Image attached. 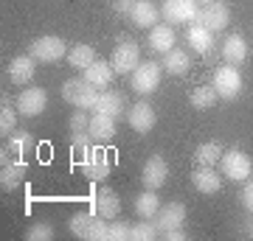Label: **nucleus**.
Instances as JSON below:
<instances>
[{"mask_svg":"<svg viewBox=\"0 0 253 241\" xmlns=\"http://www.w3.org/2000/svg\"><path fill=\"white\" fill-rule=\"evenodd\" d=\"M87 126H90V115L84 109H79V112L71 115V132H87Z\"/></svg>","mask_w":253,"mask_h":241,"instance_id":"nucleus-37","label":"nucleus"},{"mask_svg":"<svg viewBox=\"0 0 253 241\" xmlns=\"http://www.w3.org/2000/svg\"><path fill=\"white\" fill-rule=\"evenodd\" d=\"M191 185L197 188L200 194H219V188H222V174L214 171V166H197V169L191 171Z\"/></svg>","mask_w":253,"mask_h":241,"instance_id":"nucleus-16","label":"nucleus"},{"mask_svg":"<svg viewBox=\"0 0 253 241\" xmlns=\"http://www.w3.org/2000/svg\"><path fill=\"white\" fill-rule=\"evenodd\" d=\"M0 157H3V169H0V188H3V191H14V188L23 185L28 166H26L23 157H17V154H14V157H6V152H3Z\"/></svg>","mask_w":253,"mask_h":241,"instance_id":"nucleus-12","label":"nucleus"},{"mask_svg":"<svg viewBox=\"0 0 253 241\" xmlns=\"http://www.w3.org/2000/svg\"><path fill=\"white\" fill-rule=\"evenodd\" d=\"M87 132H90L93 140H99V143L113 140V135H116V118L104 115V112H96V115H90V126H87Z\"/></svg>","mask_w":253,"mask_h":241,"instance_id":"nucleus-25","label":"nucleus"},{"mask_svg":"<svg viewBox=\"0 0 253 241\" xmlns=\"http://www.w3.org/2000/svg\"><path fill=\"white\" fill-rule=\"evenodd\" d=\"M28 54L34 56L37 62L42 65H54L59 59H68V42H65L62 36H37L34 42L28 45Z\"/></svg>","mask_w":253,"mask_h":241,"instance_id":"nucleus-3","label":"nucleus"},{"mask_svg":"<svg viewBox=\"0 0 253 241\" xmlns=\"http://www.w3.org/2000/svg\"><path fill=\"white\" fill-rule=\"evenodd\" d=\"M113 68H116L118 76H129V73L135 70L138 65H141V45L135 42V39H129V36H124V39H118L116 51H113Z\"/></svg>","mask_w":253,"mask_h":241,"instance_id":"nucleus-7","label":"nucleus"},{"mask_svg":"<svg viewBox=\"0 0 253 241\" xmlns=\"http://www.w3.org/2000/svg\"><path fill=\"white\" fill-rule=\"evenodd\" d=\"M107 222L110 219H101L96 210H82L68 219V230L84 241H107Z\"/></svg>","mask_w":253,"mask_h":241,"instance_id":"nucleus-1","label":"nucleus"},{"mask_svg":"<svg viewBox=\"0 0 253 241\" xmlns=\"http://www.w3.org/2000/svg\"><path fill=\"white\" fill-rule=\"evenodd\" d=\"M93 143L96 140L90 138V132H73L71 135V154H82L84 157L93 149Z\"/></svg>","mask_w":253,"mask_h":241,"instance_id":"nucleus-34","label":"nucleus"},{"mask_svg":"<svg viewBox=\"0 0 253 241\" xmlns=\"http://www.w3.org/2000/svg\"><path fill=\"white\" fill-rule=\"evenodd\" d=\"M126 124H129V129H132V132H138V135L152 132L155 124H158L155 107L149 104V101H138V104H132V107L126 109Z\"/></svg>","mask_w":253,"mask_h":241,"instance_id":"nucleus-11","label":"nucleus"},{"mask_svg":"<svg viewBox=\"0 0 253 241\" xmlns=\"http://www.w3.org/2000/svg\"><path fill=\"white\" fill-rule=\"evenodd\" d=\"M245 230H248V236H253V213H248V222H245Z\"/></svg>","mask_w":253,"mask_h":241,"instance_id":"nucleus-41","label":"nucleus"},{"mask_svg":"<svg viewBox=\"0 0 253 241\" xmlns=\"http://www.w3.org/2000/svg\"><path fill=\"white\" fill-rule=\"evenodd\" d=\"M155 224H158V230L169 233V230H177L186 224V205L183 202H169V205H161L158 216H155Z\"/></svg>","mask_w":253,"mask_h":241,"instance_id":"nucleus-15","label":"nucleus"},{"mask_svg":"<svg viewBox=\"0 0 253 241\" xmlns=\"http://www.w3.org/2000/svg\"><path fill=\"white\" fill-rule=\"evenodd\" d=\"M17 112L23 118H40L48 107V93L42 87H28L17 96Z\"/></svg>","mask_w":253,"mask_h":241,"instance_id":"nucleus-9","label":"nucleus"},{"mask_svg":"<svg viewBox=\"0 0 253 241\" xmlns=\"http://www.w3.org/2000/svg\"><path fill=\"white\" fill-rule=\"evenodd\" d=\"M113 171V163H110V154L101 152V149H90V152L82 157V174L93 182H101V179L110 177Z\"/></svg>","mask_w":253,"mask_h":241,"instance_id":"nucleus-10","label":"nucleus"},{"mask_svg":"<svg viewBox=\"0 0 253 241\" xmlns=\"http://www.w3.org/2000/svg\"><path fill=\"white\" fill-rule=\"evenodd\" d=\"M214 90H217L219 101H234L239 99V93H242V73L236 70L234 65H222V68H217L214 70Z\"/></svg>","mask_w":253,"mask_h":241,"instance_id":"nucleus-6","label":"nucleus"},{"mask_svg":"<svg viewBox=\"0 0 253 241\" xmlns=\"http://www.w3.org/2000/svg\"><path fill=\"white\" fill-rule=\"evenodd\" d=\"M34 149V138H31V132H14L9 140V154H17V157H23V154H28Z\"/></svg>","mask_w":253,"mask_h":241,"instance_id":"nucleus-33","label":"nucleus"},{"mask_svg":"<svg viewBox=\"0 0 253 241\" xmlns=\"http://www.w3.org/2000/svg\"><path fill=\"white\" fill-rule=\"evenodd\" d=\"M126 17H129V23L135 28H146V31H149V28H155L161 23V9H158L155 3H149V0H138Z\"/></svg>","mask_w":253,"mask_h":241,"instance_id":"nucleus-19","label":"nucleus"},{"mask_svg":"<svg viewBox=\"0 0 253 241\" xmlns=\"http://www.w3.org/2000/svg\"><path fill=\"white\" fill-rule=\"evenodd\" d=\"M161 239V230L152 219H141L138 224H129V241H155Z\"/></svg>","mask_w":253,"mask_h":241,"instance_id":"nucleus-31","label":"nucleus"},{"mask_svg":"<svg viewBox=\"0 0 253 241\" xmlns=\"http://www.w3.org/2000/svg\"><path fill=\"white\" fill-rule=\"evenodd\" d=\"M248 56H251V45L245 39L242 34H228L225 42H222V59L228 65H245L248 62Z\"/></svg>","mask_w":253,"mask_h":241,"instance_id":"nucleus-18","label":"nucleus"},{"mask_svg":"<svg viewBox=\"0 0 253 241\" xmlns=\"http://www.w3.org/2000/svg\"><path fill=\"white\" fill-rule=\"evenodd\" d=\"M34 62H37V59L31 54L14 56V59L9 62V79H11V84H17V87H28L31 79H34V73H37Z\"/></svg>","mask_w":253,"mask_h":241,"instance_id":"nucleus-17","label":"nucleus"},{"mask_svg":"<svg viewBox=\"0 0 253 241\" xmlns=\"http://www.w3.org/2000/svg\"><path fill=\"white\" fill-rule=\"evenodd\" d=\"M197 3H203V6H206V3H214V0H197Z\"/></svg>","mask_w":253,"mask_h":241,"instance_id":"nucleus-42","label":"nucleus"},{"mask_svg":"<svg viewBox=\"0 0 253 241\" xmlns=\"http://www.w3.org/2000/svg\"><path fill=\"white\" fill-rule=\"evenodd\" d=\"M161 79H163V65L158 62H141L129 73V84L138 96H152L155 90L161 87Z\"/></svg>","mask_w":253,"mask_h":241,"instance_id":"nucleus-5","label":"nucleus"},{"mask_svg":"<svg viewBox=\"0 0 253 241\" xmlns=\"http://www.w3.org/2000/svg\"><path fill=\"white\" fill-rule=\"evenodd\" d=\"M113 76H116V68H113V62H104V59H96L87 70H82V79L90 81L96 90H107L113 84Z\"/></svg>","mask_w":253,"mask_h":241,"instance_id":"nucleus-20","label":"nucleus"},{"mask_svg":"<svg viewBox=\"0 0 253 241\" xmlns=\"http://www.w3.org/2000/svg\"><path fill=\"white\" fill-rule=\"evenodd\" d=\"M251 171H253V163L242 149H228V152H222V157H219V174L225 179H231V182H245V179H251Z\"/></svg>","mask_w":253,"mask_h":241,"instance_id":"nucleus-4","label":"nucleus"},{"mask_svg":"<svg viewBox=\"0 0 253 241\" xmlns=\"http://www.w3.org/2000/svg\"><path fill=\"white\" fill-rule=\"evenodd\" d=\"M93 112H104V115H121L124 112V96L116 93V90H99V99H96V107Z\"/></svg>","mask_w":253,"mask_h":241,"instance_id":"nucleus-26","label":"nucleus"},{"mask_svg":"<svg viewBox=\"0 0 253 241\" xmlns=\"http://www.w3.org/2000/svg\"><path fill=\"white\" fill-rule=\"evenodd\" d=\"M135 3H138V0H113V9H116L118 14H129Z\"/></svg>","mask_w":253,"mask_h":241,"instance_id":"nucleus-39","label":"nucleus"},{"mask_svg":"<svg viewBox=\"0 0 253 241\" xmlns=\"http://www.w3.org/2000/svg\"><path fill=\"white\" fill-rule=\"evenodd\" d=\"M242 207L248 213H253V179H245L242 185Z\"/></svg>","mask_w":253,"mask_h":241,"instance_id":"nucleus-38","label":"nucleus"},{"mask_svg":"<svg viewBox=\"0 0 253 241\" xmlns=\"http://www.w3.org/2000/svg\"><path fill=\"white\" fill-rule=\"evenodd\" d=\"M126 239H129V224L110 219L107 222V241H126Z\"/></svg>","mask_w":253,"mask_h":241,"instance_id":"nucleus-36","label":"nucleus"},{"mask_svg":"<svg viewBox=\"0 0 253 241\" xmlns=\"http://www.w3.org/2000/svg\"><path fill=\"white\" fill-rule=\"evenodd\" d=\"M222 152H225V149H222L217 140H206L194 149V160H197V166H217Z\"/></svg>","mask_w":253,"mask_h":241,"instance_id":"nucleus-30","label":"nucleus"},{"mask_svg":"<svg viewBox=\"0 0 253 241\" xmlns=\"http://www.w3.org/2000/svg\"><path fill=\"white\" fill-rule=\"evenodd\" d=\"M62 99L68 101V104H73L76 109L93 112L96 99H99V90L93 87L90 81H84V79H68L62 84Z\"/></svg>","mask_w":253,"mask_h":241,"instance_id":"nucleus-2","label":"nucleus"},{"mask_svg":"<svg viewBox=\"0 0 253 241\" xmlns=\"http://www.w3.org/2000/svg\"><path fill=\"white\" fill-rule=\"evenodd\" d=\"M93 62H96V51H93V45H87V42L73 45L71 51H68V65L76 68V70H87Z\"/></svg>","mask_w":253,"mask_h":241,"instance_id":"nucleus-27","label":"nucleus"},{"mask_svg":"<svg viewBox=\"0 0 253 241\" xmlns=\"http://www.w3.org/2000/svg\"><path fill=\"white\" fill-rule=\"evenodd\" d=\"M217 101H219V96H217V90H214V84H197L189 96V104L194 109H203V112L211 109Z\"/></svg>","mask_w":253,"mask_h":241,"instance_id":"nucleus-28","label":"nucleus"},{"mask_svg":"<svg viewBox=\"0 0 253 241\" xmlns=\"http://www.w3.org/2000/svg\"><path fill=\"white\" fill-rule=\"evenodd\" d=\"M166 179H169V163H166V157H163V154H152V157L144 163L141 182H144L149 191H158V188H163Z\"/></svg>","mask_w":253,"mask_h":241,"instance_id":"nucleus-13","label":"nucleus"},{"mask_svg":"<svg viewBox=\"0 0 253 241\" xmlns=\"http://www.w3.org/2000/svg\"><path fill=\"white\" fill-rule=\"evenodd\" d=\"M161 17L169 26H186V23H197L200 6L197 0H163Z\"/></svg>","mask_w":253,"mask_h":241,"instance_id":"nucleus-8","label":"nucleus"},{"mask_svg":"<svg viewBox=\"0 0 253 241\" xmlns=\"http://www.w3.org/2000/svg\"><path fill=\"white\" fill-rule=\"evenodd\" d=\"M93 210L101 216V219H116L118 210H121V199L113 188H101L96 199H93Z\"/></svg>","mask_w":253,"mask_h":241,"instance_id":"nucleus-22","label":"nucleus"},{"mask_svg":"<svg viewBox=\"0 0 253 241\" xmlns=\"http://www.w3.org/2000/svg\"><path fill=\"white\" fill-rule=\"evenodd\" d=\"M197 23H203V26L208 28V31H225L228 23H231V11H228L225 3H219V0H214V3H206L203 9H200V17Z\"/></svg>","mask_w":253,"mask_h":241,"instance_id":"nucleus-14","label":"nucleus"},{"mask_svg":"<svg viewBox=\"0 0 253 241\" xmlns=\"http://www.w3.org/2000/svg\"><path fill=\"white\" fill-rule=\"evenodd\" d=\"M17 115H20L17 107H11L9 101L0 104V135H3V138L17 132Z\"/></svg>","mask_w":253,"mask_h":241,"instance_id":"nucleus-32","label":"nucleus"},{"mask_svg":"<svg viewBox=\"0 0 253 241\" xmlns=\"http://www.w3.org/2000/svg\"><path fill=\"white\" fill-rule=\"evenodd\" d=\"M26 239L28 241H51L54 239V227H51L48 222H37L34 227L26 233Z\"/></svg>","mask_w":253,"mask_h":241,"instance_id":"nucleus-35","label":"nucleus"},{"mask_svg":"<svg viewBox=\"0 0 253 241\" xmlns=\"http://www.w3.org/2000/svg\"><path fill=\"white\" fill-rule=\"evenodd\" d=\"M191 70V56L186 48H172L169 54H163V73L169 76H186Z\"/></svg>","mask_w":253,"mask_h":241,"instance_id":"nucleus-24","label":"nucleus"},{"mask_svg":"<svg viewBox=\"0 0 253 241\" xmlns=\"http://www.w3.org/2000/svg\"><path fill=\"white\" fill-rule=\"evenodd\" d=\"M163 239H166V241H186L189 236H186V230H183V227H177V230L163 233Z\"/></svg>","mask_w":253,"mask_h":241,"instance_id":"nucleus-40","label":"nucleus"},{"mask_svg":"<svg viewBox=\"0 0 253 241\" xmlns=\"http://www.w3.org/2000/svg\"><path fill=\"white\" fill-rule=\"evenodd\" d=\"M186 39H189L191 51H197V54H211V48H214V31H208L203 23H191Z\"/></svg>","mask_w":253,"mask_h":241,"instance_id":"nucleus-23","label":"nucleus"},{"mask_svg":"<svg viewBox=\"0 0 253 241\" xmlns=\"http://www.w3.org/2000/svg\"><path fill=\"white\" fill-rule=\"evenodd\" d=\"M158 210H161L158 191H149V188H146L144 194H138V197H135V213L141 216V219H152V222H155Z\"/></svg>","mask_w":253,"mask_h":241,"instance_id":"nucleus-29","label":"nucleus"},{"mask_svg":"<svg viewBox=\"0 0 253 241\" xmlns=\"http://www.w3.org/2000/svg\"><path fill=\"white\" fill-rule=\"evenodd\" d=\"M149 48H152L155 54H169L177 42V34H174V28L169 23H158L155 28H149Z\"/></svg>","mask_w":253,"mask_h":241,"instance_id":"nucleus-21","label":"nucleus"}]
</instances>
